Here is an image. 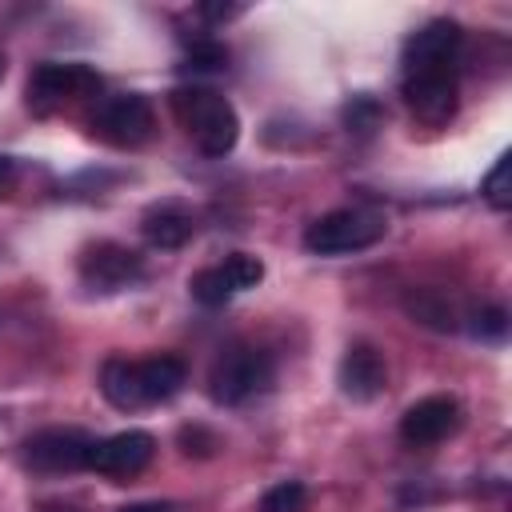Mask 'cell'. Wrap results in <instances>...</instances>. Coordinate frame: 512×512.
I'll return each instance as SVG.
<instances>
[{"label":"cell","instance_id":"cell-6","mask_svg":"<svg viewBox=\"0 0 512 512\" xmlns=\"http://www.w3.org/2000/svg\"><path fill=\"white\" fill-rule=\"evenodd\" d=\"M464 48V28L456 20H428L416 28L404 44V76H424V72H456Z\"/></svg>","mask_w":512,"mask_h":512},{"label":"cell","instance_id":"cell-11","mask_svg":"<svg viewBox=\"0 0 512 512\" xmlns=\"http://www.w3.org/2000/svg\"><path fill=\"white\" fill-rule=\"evenodd\" d=\"M404 100L412 108V116L428 128L448 124L456 116L460 104V88H456V72H424V76H404Z\"/></svg>","mask_w":512,"mask_h":512},{"label":"cell","instance_id":"cell-25","mask_svg":"<svg viewBox=\"0 0 512 512\" xmlns=\"http://www.w3.org/2000/svg\"><path fill=\"white\" fill-rule=\"evenodd\" d=\"M120 512H172V508L160 504V500H140V504H124Z\"/></svg>","mask_w":512,"mask_h":512},{"label":"cell","instance_id":"cell-8","mask_svg":"<svg viewBox=\"0 0 512 512\" xmlns=\"http://www.w3.org/2000/svg\"><path fill=\"white\" fill-rule=\"evenodd\" d=\"M156 456V440L152 432L144 428H124L116 436H104L92 444L88 452V468L108 476V480H128V476H140Z\"/></svg>","mask_w":512,"mask_h":512},{"label":"cell","instance_id":"cell-23","mask_svg":"<svg viewBox=\"0 0 512 512\" xmlns=\"http://www.w3.org/2000/svg\"><path fill=\"white\" fill-rule=\"evenodd\" d=\"M180 448H184L188 456H212V452L220 448V440H216V432L192 424V428H180Z\"/></svg>","mask_w":512,"mask_h":512},{"label":"cell","instance_id":"cell-5","mask_svg":"<svg viewBox=\"0 0 512 512\" xmlns=\"http://www.w3.org/2000/svg\"><path fill=\"white\" fill-rule=\"evenodd\" d=\"M92 128H96L100 140H108L116 148H136L156 132V112H152L148 96L120 92V96L100 100V108L92 116Z\"/></svg>","mask_w":512,"mask_h":512},{"label":"cell","instance_id":"cell-10","mask_svg":"<svg viewBox=\"0 0 512 512\" xmlns=\"http://www.w3.org/2000/svg\"><path fill=\"white\" fill-rule=\"evenodd\" d=\"M96 88H100V76H96L88 64H60V60H48V64H40V68L28 76V104H32V108H52V104L88 96V92H96Z\"/></svg>","mask_w":512,"mask_h":512},{"label":"cell","instance_id":"cell-21","mask_svg":"<svg viewBox=\"0 0 512 512\" xmlns=\"http://www.w3.org/2000/svg\"><path fill=\"white\" fill-rule=\"evenodd\" d=\"M468 328L476 340H504L508 336V312L500 304H484L468 316Z\"/></svg>","mask_w":512,"mask_h":512},{"label":"cell","instance_id":"cell-13","mask_svg":"<svg viewBox=\"0 0 512 512\" xmlns=\"http://www.w3.org/2000/svg\"><path fill=\"white\" fill-rule=\"evenodd\" d=\"M336 380H340V392L344 396H352V400H376L384 392V384H388V364H384V356H380L376 344L356 340L340 356Z\"/></svg>","mask_w":512,"mask_h":512},{"label":"cell","instance_id":"cell-20","mask_svg":"<svg viewBox=\"0 0 512 512\" xmlns=\"http://www.w3.org/2000/svg\"><path fill=\"white\" fill-rule=\"evenodd\" d=\"M220 268H224V276H228V284H232L236 292L256 288V284L264 280V264H260V256H252V252H232Z\"/></svg>","mask_w":512,"mask_h":512},{"label":"cell","instance_id":"cell-12","mask_svg":"<svg viewBox=\"0 0 512 512\" xmlns=\"http://www.w3.org/2000/svg\"><path fill=\"white\" fill-rule=\"evenodd\" d=\"M456 424H460V404H456V396L436 392V396H424V400H416V404L404 408V416H400V436H404L408 444L424 448V444H436V440L452 436Z\"/></svg>","mask_w":512,"mask_h":512},{"label":"cell","instance_id":"cell-18","mask_svg":"<svg viewBox=\"0 0 512 512\" xmlns=\"http://www.w3.org/2000/svg\"><path fill=\"white\" fill-rule=\"evenodd\" d=\"M260 512H308V488L300 480H280L260 496Z\"/></svg>","mask_w":512,"mask_h":512},{"label":"cell","instance_id":"cell-19","mask_svg":"<svg viewBox=\"0 0 512 512\" xmlns=\"http://www.w3.org/2000/svg\"><path fill=\"white\" fill-rule=\"evenodd\" d=\"M480 192H484V200H488L492 208H500V212L512 204V156H508V152L492 164V172L484 176Z\"/></svg>","mask_w":512,"mask_h":512},{"label":"cell","instance_id":"cell-2","mask_svg":"<svg viewBox=\"0 0 512 512\" xmlns=\"http://www.w3.org/2000/svg\"><path fill=\"white\" fill-rule=\"evenodd\" d=\"M172 108L180 116V124L188 128L192 144L204 156H228L240 140V116L228 104V96H220L216 88L204 84H184L172 92Z\"/></svg>","mask_w":512,"mask_h":512},{"label":"cell","instance_id":"cell-4","mask_svg":"<svg viewBox=\"0 0 512 512\" xmlns=\"http://www.w3.org/2000/svg\"><path fill=\"white\" fill-rule=\"evenodd\" d=\"M272 372H276V364H272V356L264 348L236 344V348H228L212 364V372H208V396L216 404H224V408H236V404L260 396L272 384Z\"/></svg>","mask_w":512,"mask_h":512},{"label":"cell","instance_id":"cell-16","mask_svg":"<svg viewBox=\"0 0 512 512\" xmlns=\"http://www.w3.org/2000/svg\"><path fill=\"white\" fill-rule=\"evenodd\" d=\"M188 292H192V300H196L200 308H224V304L236 296V288L228 284V276H224V268H220V264H208V268L192 272Z\"/></svg>","mask_w":512,"mask_h":512},{"label":"cell","instance_id":"cell-17","mask_svg":"<svg viewBox=\"0 0 512 512\" xmlns=\"http://www.w3.org/2000/svg\"><path fill=\"white\" fill-rule=\"evenodd\" d=\"M184 68L188 72H224L228 68V48L220 40H212V36H200V40L188 44Z\"/></svg>","mask_w":512,"mask_h":512},{"label":"cell","instance_id":"cell-3","mask_svg":"<svg viewBox=\"0 0 512 512\" xmlns=\"http://www.w3.org/2000/svg\"><path fill=\"white\" fill-rule=\"evenodd\" d=\"M384 232L388 220L372 208H332L304 228V248L312 256H348L372 248L376 240H384Z\"/></svg>","mask_w":512,"mask_h":512},{"label":"cell","instance_id":"cell-7","mask_svg":"<svg viewBox=\"0 0 512 512\" xmlns=\"http://www.w3.org/2000/svg\"><path fill=\"white\" fill-rule=\"evenodd\" d=\"M140 276H144V260L128 244L96 240L80 252V280L96 292H120V288L136 284Z\"/></svg>","mask_w":512,"mask_h":512},{"label":"cell","instance_id":"cell-22","mask_svg":"<svg viewBox=\"0 0 512 512\" xmlns=\"http://www.w3.org/2000/svg\"><path fill=\"white\" fill-rule=\"evenodd\" d=\"M380 104L372 100V96H352V104L344 108V120H348V128H356V132H372L376 124H380Z\"/></svg>","mask_w":512,"mask_h":512},{"label":"cell","instance_id":"cell-27","mask_svg":"<svg viewBox=\"0 0 512 512\" xmlns=\"http://www.w3.org/2000/svg\"><path fill=\"white\" fill-rule=\"evenodd\" d=\"M0 76H4V56H0Z\"/></svg>","mask_w":512,"mask_h":512},{"label":"cell","instance_id":"cell-14","mask_svg":"<svg viewBox=\"0 0 512 512\" xmlns=\"http://www.w3.org/2000/svg\"><path fill=\"white\" fill-rule=\"evenodd\" d=\"M140 232L152 248H184L196 236V212L184 200H156L144 208Z\"/></svg>","mask_w":512,"mask_h":512},{"label":"cell","instance_id":"cell-24","mask_svg":"<svg viewBox=\"0 0 512 512\" xmlns=\"http://www.w3.org/2000/svg\"><path fill=\"white\" fill-rule=\"evenodd\" d=\"M200 16H208V20H232V16H240V8L236 4H200Z\"/></svg>","mask_w":512,"mask_h":512},{"label":"cell","instance_id":"cell-26","mask_svg":"<svg viewBox=\"0 0 512 512\" xmlns=\"http://www.w3.org/2000/svg\"><path fill=\"white\" fill-rule=\"evenodd\" d=\"M12 172H16V164H12V156H4V152H0V188H4L8 180H12Z\"/></svg>","mask_w":512,"mask_h":512},{"label":"cell","instance_id":"cell-15","mask_svg":"<svg viewBox=\"0 0 512 512\" xmlns=\"http://www.w3.org/2000/svg\"><path fill=\"white\" fill-rule=\"evenodd\" d=\"M404 312H408L416 324L436 328V332H456V328H460L456 304H452L444 292H436V288H412V292L404 296Z\"/></svg>","mask_w":512,"mask_h":512},{"label":"cell","instance_id":"cell-1","mask_svg":"<svg viewBox=\"0 0 512 512\" xmlns=\"http://www.w3.org/2000/svg\"><path fill=\"white\" fill-rule=\"evenodd\" d=\"M184 384H188V364L172 352H156V356H144V360L108 356L104 368H100V392L120 412L172 400Z\"/></svg>","mask_w":512,"mask_h":512},{"label":"cell","instance_id":"cell-9","mask_svg":"<svg viewBox=\"0 0 512 512\" xmlns=\"http://www.w3.org/2000/svg\"><path fill=\"white\" fill-rule=\"evenodd\" d=\"M92 444L96 440L84 428H40L24 440V456L40 472H76L88 468Z\"/></svg>","mask_w":512,"mask_h":512}]
</instances>
